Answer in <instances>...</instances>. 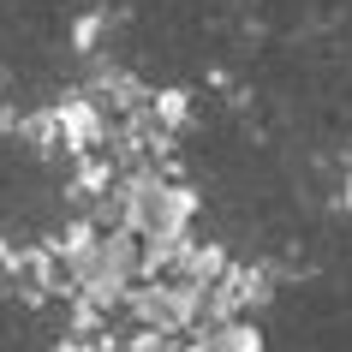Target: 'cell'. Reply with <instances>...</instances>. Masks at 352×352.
<instances>
[{
  "label": "cell",
  "instance_id": "obj_2",
  "mask_svg": "<svg viewBox=\"0 0 352 352\" xmlns=\"http://www.w3.org/2000/svg\"><path fill=\"white\" fill-rule=\"evenodd\" d=\"M186 352H263V334H257V322H245V316H221V322L191 329Z\"/></svg>",
  "mask_w": 352,
  "mask_h": 352
},
{
  "label": "cell",
  "instance_id": "obj_1",
  "mask_svg": "<svg viewBox=\"0 0 352 352\" xmlns=\"http://www.w3.org/2000/svg\"><path fill=\"white\" fill-rule=\"evenodd\" d=\"M191 215H197V197H191L173 173H162V179H131V233L144 245L186 239Z\"/></svg>",
  "mask_w": 352,
  "mask_h": 352
},
{
  "label": "cell",
  "instance_id": "obj_3",
  "mask_svg": "<svg viewBox=\"0 0 352 352\" xmlns=\"http://www.w3.org/2000/svg\"><path fill=\"white\" fill-rule=\"evenodd\" d=\"M340 204H352V167H346V197H340Z\"/></svg>",
  "mask_w": 352,
  "mask_h": 352
}]
</instances>
